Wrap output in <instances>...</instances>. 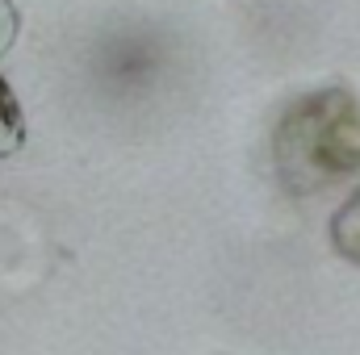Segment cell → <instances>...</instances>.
<instances>
[{"instance_id": "6da1fadb", "label": "cell", "mask_w": 360, "mask_h": 355, "mask_svg": "<svg viewBox=\"0 0 360 355\" xmlns=\"http://www.w3.org/2000/svg\"><path fill=\"white\" fill-rule=\"evenodd\" d=\"M272 168L293 196H314L360 176V96L344 84L285 105L272 130Z\"/></svg>"}, {"instance_id": "7a4b0ae2", "label": "cell", "mask_w": 360, "mask_h": 355, "mask_svg": "<svg viewBox=\"0 0 360 355\" xmlns=\"http://www.w3.org/2000/svg\"><path fill=\"white\" fill-rule=\"evenodd\" d=\"M327 234H331L335 255L360 267V188L331 213V230H327Z\"/></svg>"}, {"instance_id": "3957f363", "label": "cell", "mask_w": 360, "mask_h": 355, "mask_svg": "<svg viewBox=\"0 0 360 355\" xmlns=\"http://www.w3.org/2000/svg\"><path fill=\"white\" fill-rule=\"evenodd\" d=\"M21 147H25V113H21L13 84L0 76V159L17 155Z\"/></svg>"}, {"instance_id": "277c9868", "label": "cell", "mask_w": 360, "mask_h": 355, "mask_svg": "<svg viewBox=\"0 0 360 355\" xmlns=\"http://www.w3.org/2000/svg\"><path fill=\"white\" fill-rule=\"evenodd\" d=\"M17 34H21V13H17V4H13V0H0V59L13 51Z\"/></svg>"}]
</instances>
